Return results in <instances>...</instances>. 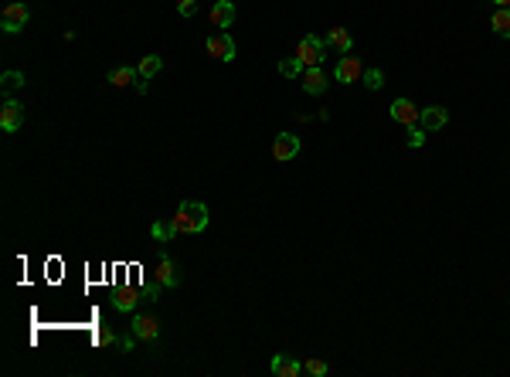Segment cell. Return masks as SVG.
Here are the masks:
<instances>
[{"label":"cell","instance_id":"6da1fadb","mask_svg":"<svg viewBox=\"0 0 510 377\" xmlns=\"http://www.w3.org/2000/svg\"><path fill=\"white\" fill-rule=\"evenodd\" d=\"M174 228H177V235H198L207 228V207H204L201 200H184L181 207H177V214H174Z\"/></svg>","mask_w":510,"mask_h":377},{"label":"cell","instance_id":"7a4b0ae2","mask_svg":"<svg viewBox=\"0 0 510 377\" xmlns=\"http://www.w3.org/2000/svg\"><path fill=\"white\" fill-rule=\"evenodd\" d=\"M204 48H207V55L214 58V62H231L235 58V38L228 34V31H218V34H211L207 41H204Z\"/></svg>","mask_w":510,"mask_h":377},{"label":"cell","instance_id":"3957f363","mask_svg":"<svg viewBox=\"0 0 510 377\" xmlns=\"http://www.w3.org/2000/svg\"><path fill=\"white\" fill-rule=\"evenodd\" d=\"M323 41L316 38V34H303L300 38V48H296V58L303 62L306 68H320V62H323Z\"/></svg>","mask_w":510,"mask_h":377},{"label":"cell","instance_id":"277c9868","mask_svg":"<svg viewBox=\"0 0 510 377\" xmlns=\"http://www.w3.org/2000/svg\"><path fill=\"white\" fill-rule=\"evenodd\" d=\"M27 21H31V10H27L24 3H10V7H3V14H0V27H3L7 34L24 31Z\"/></svg>","mask_w":510,"mask_h":377},{"label":"cell","instance_id":"5b68a950","mask_svg":"<svg viewBox=\"0 0 510 377\" xmlns=\"http://www.w3.org/2000/svg\"><path fill=\"white\" fill-rule=\"evenodd\" d=\"M24 126V109H21V102L17 99H3V109H0V129L3 133H17Z\"/></svg>","mask_w":510,"mask_h":377},{"label":"cell","instance_id":"8992f818","mask_svg":"<svg viewBox=\"0 0 510 377\" xmlns=\"http://www.w3.org/2000/svg\"><path fill=\"white\" fill-rule=\"evenodd\" d=\"M153 283L160 285V289H177V265H174V259L170 255H160L157 259V269H153Z\"/></svg>","mask_w":510,"mask_h":377},{"label":"cell","instance_id":"52a82bcc","mask_svg":"<svg viewBox=\"0 0 510 377\" xmlns=\"http://www.w3.org/2000/svg\"><path fill=\"white\" fill-rule=\"evenodd\" d=\"M296 153H300V140H296L293 133H279V136L272 140V160L286 164V160H293Z\"/></svg>","mask_w":510,"mask_h":377},{"label":"cell","instance_id":"ba28073f","mask_svg":"<svg viewBox=\"0 0 510 377\" xmlns=\"http://www.w3.org/2000/svg\"><path fill=\"white\" fill-rule=\"evenodd\" d=\"M129 330L136 333V340H146V343H157V337H160V323H157L153 316H143V313L133 316Z\"/></svg>","mask_w":510,"mask_h":377},{"label":"cell","instance_id":"9c48e42d","mask_svg":"<svg viewBox=\"0 0 510 377\" xmlns=\"http://www.w3.org/2000/svg\"><path fill=\"white\" fill-rule=\"evenodd\" d=\"M337 82H344V86H350V82H361L364 79V68H361V62L354 58V55H344L340 62H337Z\"/></svg>","mask_w":510,"mask_h":377},{"label":"cell","instance_id":"30bf717a","mask_svg":"<svg viewBox=\"0 0 510 377\" xmlns=\"http://www.w3.org/2000/svg\"><path fill=\"white\" fill-rule=\"evenodd\" d=\"M446 122H449V109H446V105H429V109H422V112H418V126H422L425 133L442 129Z\"/></svg>","mask_w":510,"mask_h":377},{"label":"cell","instance_id":"8fae6325","mask_svg":"<svg viewBox=\"0 0 510 377\" xmlns=\"http://www.w3.org/2000/svg\"><path fill=\"white\" fill-rule=\"evenodd\" d=\"M418 112H422V109H418L411 99H395V102H392V119L402 122V126H415V122H418Z\"/></svg>","mask_w":510,"mask_h":377},{"label":"cell","instance_id":"7c38bea8","mask_svg":"<svg viewBox=\"0 0 510 377\" xmlns=\"http://www.w3.org/2000/svg\"><path fill=\"white\" fill-rule=\"evenodd\" d=\"M235 17H238V10H235L231 0H218V3H211V24H214V27H231Z\"/></svg>","mask_w":510,"mask_h":377},{"label":"cell","instance_id":"4fadbf2b","mask_svg":"<svg viewBox=\"0 0 510 377\" xmlns=\"http://www.w3.org/2000/svg\"><path fill=\"white\" fill-rule=\"evenodd\" d=\"M160 68H164V58H160V55H146V58L136 65V72H140V82H136V89H140V92H146V82H150V79H153Z\"/></svg>","mask_w":510,"mask_h":377},{"label":"cell","instance_id":"5bb4252c","mask_svg":"<svg viewBox=\"0 0 510 377\" xmlns=\"http://www.w3.org/2000/svg\"><path fill=\"white\" fill-rule=\"evenodd\" d=\"M323 44H330V48H337L340 55H347V51L354 48V38H350V31H347V27H330V31H327V38H323Z\"/></svg>","mask_w":510,"mask_h":377},{"label":"cell","instance_id":"9a60e30c","mask_svg":"<svg viewBox=\"0 0 510 377\" xmlns=\"http://www.w3.org/2000/svg\"><path fill=\"white\" fill-rule=\"evenodd\" d=\"M300 371H303V367H300L296 357H290V354H276V357H272V374L276 377H296Z\"/></svg>","mask_w":510,"mask_h":377},{"label":"cell","instance_id":"2e32d148","mask_svg":"<svg viewBox=\"0 0 510 377\" xmlns=\"http://www.w3.org/2000/svg\"><path fill=\"white\" fill-rule=\"evenodd\" d=\"M105 82H109V86H116V89H123V86H129V82L136 86V82H140V72H136V68H129V65H119V68H112V72L105 75Z\"/></svg>","mask_w":510,"mask_h":377},{"label":"cell","instance_id":"e0dca14e","mask_svg":"<svg viewBox=\"0 0 510 377\" xmlns=\"http://www.w3.org/2000/svg\"><path fill=\"white\" fill-rule=\"evenodd\" d=\"M303 89L309 95H323L327 92V75L320 68H306L303 72Z\"/></svg>","mask_w":510,"mask_h":377},{"label":"cell","instance_id":"ac0fdd59","mask_svg":"<svg viewBox=\"0 0 510 377\" xmlns=\"http://www.w3.org/2000/svg\"><path fill=\"white\" fill-rule=\"evenodd\" d=\"M490 27H494L500 38H510V7H497V10H494Z\"/></svg>","mask_w":510,"mask_h":377},{"label":"cell","instance_id":"d6986e66","mask_svg":"<svg viewBox=\"0 0 510 377\" xmlns=\"http://www.w3.org/2000/svg\"><path fill=\"white\" fill-rule=\"evenodd\" d=\"M303 72H306V65L296 58V55L279 62V75H283V79H303Z\"/></svg>","mask_w":510,"mask_h":377},{"label":"cell","instance_id":"ffe728a7","mask_svg":"<svg viewBox=\"0 0 510 377\" xmlns=\"http://www.w3.org/2000/svg\"><path fill=\"white\" fill-rule=\"evenodd\" d=\"M150 235H153V242H170V238H177V228H174V218L170 221H157L153 228H150Z\"/></svg>","mask_w":510,"mask_h":377},{"label":"cell","instance_id":"44dd1931","mask_svg":"<svg viewBox=\"0 0 510 377\" xmlns=\"http://www.w3.org/2000/svg\"><path fill=\"white\" fill-rule=\"evenodd\" d=\"M140 299H136V292L133 289H119L116 296H112V306L119 309V313H133V306H136Z\"/></svg>","mask_w":510,"mask_h":377},{"label":"cell","instance_id":"7402d4cb","mask_svg":"<svg viewBox=\"0 0 510 377\" xmlns=\"http://www.w3.org/2000/svg\"><path fill=\"white\" fill-rule=\"evenodd\" d=\"M21 86H24V75H21V72H3V79H0V89H3V95H14Z\"/></svg>","mask_w":510,"mask_h":377},{"label":"cell","instance_id":"603a6c76","mask_svg":"<svg viewBox=\"0 0 510 377\" xmlns=\"http://www.w3.org/2000/svg\"><path fill=\"white\" fill-rule=\"evenodd\" d=\"M361 82H364L371 92H378V89H385V72H381V68H368Z\"/></svg>","mask_w":510,"mask_h":377},{"label":"cell","instance_id":"cb8c5ba5","mask_svg":"<svg viewBox=\"0 0 510 377\" xmlns=\"http://www.w3.org/2000/svg\"><path fill=\"white\" fill-rule=\"evenodd\" d=\"M422 143H425V129H422L418 122H415V126H408V146H411V150H418Z\"/></svg>","mask_w":510,"mask_h":377},{"label":"cell","instance_id":"d4e9b609","mask_svg":"<svg viewBox=\"0 0 510 377\" xmlns=\"http://www.w3.org/2000/svg\"><path fill=\"white\" fill-rule=\"evenodd\" d=\"M198 7H201V0H177V14L181 17H194Z\"/></svg>","mask_w":510,"mask_h":377},{"label":"cell","instance_id":"484cf974","mask_svg":"<svg viewBox=\"0 0 510 377\" xmlns=\"http://www.w3.org/2000/svg\"><path fill=\"white\" fill-rule=\"evenodd\" d=\"M303 371L309 377H323V374H327V364H323V361H316V357H309V361L303 364Z\"/></svg>","mask_w":510,"mask_h":377},{"label":"cell","instance_id":"4316f807","mask_svg":"<svg viewBox=\"0 0 510 377\" xmlns=\"http://www.w3.org/2000/svg\"><path fill=\"white\" fill-rule=\"evenodd\" d=\"M96 343H102V347L116 343V333H112V330H99V333H96Z\"/></svg>","mask_w":510,"mask_h":377},{"label":"cell","instance_id":"83f0119b","mask_svg":"<svg viewBox=\"0 0 510 377\" xmlns=\"http://www.w3.org/2000/svg\"><path fill=\"white\" fill-rule=\"evenodd\" d=\"M133 343H136V333L129 330V337H119V347H123V354H133Z\"/></svg>","mask_w":510,"mask_h":377},{"label":"cell","instance_id":"f1b7e54d","mask_svg":"<svg viewBox=\"0 0 510 377\" xmlns=\"http://www.w3.org/2000/svg\"><path fill=\"white\" fill-rule=\"evenodd\" d=\"M494 3H497V7H510V0H494Z\"/></svg>","mask_w":510,"mask_h":377}]
</instances>
